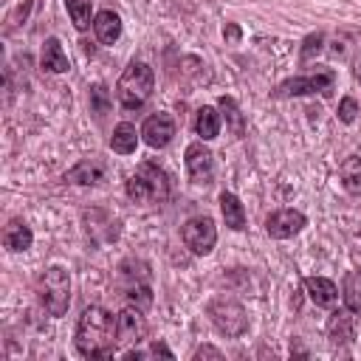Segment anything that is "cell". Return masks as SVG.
<instances>
[{"mask_svg":"<svg viewBox=\"0 0 361 361\" xmlns=\"http://www.w3.org/2000/svg\"><path fill=\"white\" fill-rule=\"evenodd\" d=\"M116 319L99 305L82 310L76 324V350L85 358H110L116 353Z\"/></svg>","mask_w":361,"mask_h":361,"instance_id":"cell-1","label":"cell"},{"mask_svg":"<svg viewBox=\"0 0 361 361\" xmlns=\"http://www.w3.org/2000/svg\"><path fill=\"white\" fill-rule=\"evenodd\" d=\"M152 90H155V73L147 62H130L116 85V96L124 110H138L152 96Z\"/></svg>","mask_w":361,"mask_h":361,"instance_id":"cell-2","label":"cell"},{"mask_svg":"<svg viewBox=\"0 0 361 361\" xmlns=\"http://www.w3.org/2000/svg\"><path fill=\"white\" fill-rule=\"evenodd\" d=\"M166 195H169V178L152 161H144L135 169V175H130L127 180V197L135 203H161L166 200Z\"/></svg>","mask_w":361,"mask_h":361,"instance_id":"cell-3","label":"cell"},{"mask_svg":"<svg viewBox=\"0 0 361 361\" xmlns=\"http://www.w3.org/2000/svg\"><path fill=\"white\" fill-rule=\"evenodd\" d=\"M37 290H39V302L45 305V310L51 316H65L68 313V305H71V276H68L65 268H59V265L45 268L39 282H37Z\"/></svg>","mask_w":361,"mask_h":361,"instance_id":"cell-4","label":"cell"},{"mask_svg":"<svg viewBox=\"0 0 361 361\" xmlns=\"http://www.w3.org/2000/svg\"><path fill=\"white\" fill-rule=\"evenodd\" d=\"M209 316L212 322L217 324L220 333L226 336H243L245 327H248V316H245V307L228 296H220L209 305Z\"/></svg>","mask_w":361,"mask_h":361,"instance_id":"cell-5","label":"cell"},{"mask_svg":"<svg viewBox=\"0 0 361 361\" xmlns=\"http://www.w3.org/2000/svg\"><path fill=\"white\" fill-rule=\"evenodd\" d=\"M180 237H183V245H186L192 254L203 257V254H209V251L214 248V243H217L214 220H212V217H192V220L183 223Z\"/></svg>","mask_w":361,"mask_h":361,"instance_id":"cell-6","label":"cell"},{"mask_svg":"<svg viewBox=\"0 0 361 361\" xmlns=\"http://www.w3.org/2000/svg\"><path fill=\"white\" fill-rule=\"evenodd\" d=\"M336 87V73L333 71H319L313 76H296V79H288L276 87V96H302V93H322V96H330Z\"/></svg>","mask_w":361,"mask_h":361,"instance_id":"cell-7","label":"cell"},{"mask_svg":"<svg viewBox=\"0 0 361 361\" xmlns=\"http://www.w3.org/2000/svg\"><path fill=\"white\" fill-rule=\"evenodd\" d=\"M147 336V319H144V310L141 307H124L118 316H116V341L118 347L124 344H138L141 338Z\"/></svg>","mask_w":361,"mask_h":361,"instance_id":"cell-8","label":"cell"},{"mask_svg":"<svg viewBox=\"0 0 361 361\" xmlns=\"http://www.w3.org/2000/svg\"><path fill=\"white\" fill-rule=\"evenodd\" d=\"M305 223H307V220H305L302 212H296V209H279V212L268 214L265 231H268L274 240H288V237L299 234V231L305 228Z\"/></svg>","mask_w":361,"mask_h":361,"instance_id":"cell-9","label":"cell"},{"mask_svg":"<svg viewBox=\"0 0 361 361\" xmlns=\"http://www.w3.org/2000/svg\"><path fill=\"white\" fill-rule=\"evenodd\" d=\"M172 135H175V121H172V116H166V113H155V116H149V118L141 124V138H144V144L152 147V149L166 147V144L172 141Z\"/></svg>","mask_w":361,"mask_h":361,"instance_id":"cell-10","label":"cell"},{"mask_svg":"<svg viewBox=\"0 0 361 361\" xmlns=\"http://www.w3.org/2000/svg\"><path fill=\"white\" fill-rule=\"evenodd\" d=\"M214 169V155L203 147V141H195L186 147V172L195 183H209Z\"/></svg>","mask_w":361,"mask_h":361,"instance_id":"cell-11","label":"cell"},{"mask_svg":"<svg viewBox=\"0 0 361 361\" xmlns=\"http://www.w3.org/2000/svg\"><path fill=\"white\" fill-rule=\"evenodd\" d=\"M305 290H307V296H310V302L316 307H333L336 299H338V288L327 276H307L305 279Z\"/></svg>","mask_w":361,"mask_h":361,"instance_id":"cell-12","label":"cell"},{"mask_svg":"<svg viewBox=\"0 0 361 361\" xmlns=\"http://www.w3.org/2000/svg\"><path fill=\"white\" fill-rule=\"evenodd\" d=\"M327 336H330V341L333 344H347V341H353V336H355V319H353V310H336L333 316H330V322H327Z\"/></svg>","mask_w":361,"mask_h":361,"instance_id":"cell-13","label":"cell"},{"mask_svg":"<svg viewBox=\"0 0 361 361\" xmlns=\"http://www.w3.org/2000/svg\"><path fill=\"white\" fill-rule=\"evenodd\" d=\"M93 31H96L99 42L113 45V42L121 37V17H118L116 11H110V8L99 11V14L93 17Z\"/></svg>","mask_w":361,"mask_h":361,"instance_id":"cell-14","label":"cell"},{"mask_svg":"<svg viewBox=\"0 0 361 361\" xmlns=\"http://www.w3.org/2000/svg\"><path fill=\"white\" fill-rule=\"evenodd\" d=\"M104 164H99V161H79L73 169H68V175H65V180H71V183H85V186H96V183H102L104 180Z\"/></svg>","mask_w":361,"mask_h":361,"instance_id":"cell-15","label":"cell"},{"mask_svg":"<svg viewBox=\"0 0 361 361\" xmlns=\"http://www.w3.org/2000/svg\"><path fill=\"white\" fill-rule=\"evenodd\" d=\"M42 68L51 71V73H65L71 68L68 62V54L62 51V42L56 37H48L42 42Z\"/></svg>","mask_w":361,"mask_h":361,"instance_id":"cell-16","label":"cell"},{"mask_svg":"<svg viewBox=\"0 0 361 361\" xmlns=\"http://www.w3.org/2000/svg\"><path fill=\"white\" fill-rule=\"evenodd\" d=\"M138 130H135V124H130V121H121V124H116L113 127V138H110V147H113V152H118V155H130V152H135V147H138Z\"/></svg>","mask_w":361,"mask_h":361,"instance_id":"cell-17","label":"cell"},{"mask_svg":"<svg viewBox=\"0 0 361 361\" xmlns=\"http://www.w3.org/2000/svg\"><path fill=\"white\" fill-rule=\"evenodd\" d=\"M220 212H223V220L228 228L234 231H243L245 228V209L240 203V197L234 192H223L220 195Z\"/></svg>","mask_w":361,"mask_h":361,"instance_id":"cell-18","label":"cell"},{"mask_svg":"<svg viewBox=\"0 0 361 361\" xmlns=\"http://www.w3.org/2000/svg\"><path fill=\"white\" fill-rule=\"evenodd\" d=\"M3 243H6L8 251H25V248H31L34 234L23 220H11L6 226V231H3Z\"/></svg>","mask_w":361,"mask_h":361,"instance_id":"cell-19","label":"cell"},{"mask_svg":"<svg viewBox=\"0 0 361 361\" xmlns=\"http://www.w3.org/2000/svg\"><path fill=\"white\" fill-rule=\"evenodd\" d=\"M195 133L203 138V141H212V138H217V133H220V113L214 110V107H200L197 113H195Z\"/></svg>","mask_w":361,"mask_h":361,"instance_id":"cell-20","label":"cell"},{"mask_svg":"<svg viewBox=\"0 0 361 361\" xmlns=\"http://www.w3.org/2000/svg\"><path fill=\"white\" fill-rule=\"evenodd\" d=\"M217 107H220V116L226 118L228 130H231V133H234L237 138H243V135H245V118H243V113H240L237 102H234L231 96H220Z\"/></svg>","mask_w":361,"mask_h":361,"instance_id":"cell-21","label":"cell"},{"mask_svg":"<svg viewBox=\"0 0 361 361\" xmlns=\"http://www.w3.org/2000/svg\"><path fill=\"white\" fill-rule=\"evenodd\" d=\"M338 175H341V183H344V189L350 195H361V158L358 155L344 158Z\"/></svg>","mask_w":361,"mask_h":361,"instance_id":"cell-22","label":"cell"},{"mask_svg":"<svg viewBox=\"0 0 361 361\" xmlns=\"http://www.w3.org/2000/svg\"><path fill=\"white\" fill-rule=\"evenodd\" d=\"M71 23L76 25V31H87L90 28V14H93V0H65Z\"/></svg>","mask_w":361,"mask_h":361,"instance_id":"cell-23","label":"cell"},{"mask_svg":"<svg viewBox=\"0 0 361 361\" xmlns=\"http://www.w3.org/2000/svg\"><path fill=\"white\" fill-rule=\"evenodd\" d=\"M127 299H130L135 307L147 310V307L152 305V288H149V282H147V279H141V282H133V285L127 288Z\"/></svg>","mask_w":361,"mask_h":361,"instance_id":"cell-24","label":"cell"},{"mask_svg":"<svg viewBox=\"0 0 361 361\" xmlns=\"http://www.w3.org/2000/svg\"><path fill=\"white\" fill-rule=\"evenodd\" d=\"M90 110H93L99 118H104V116L110 113V93H107L104 85H93V87H90Z\"/></svg>","mask_w":361,"mask_h":361,"instance_id":"cell-25","label":"cell"},{"mask_svg":"<svg viewBox=\"0 0 361 361\" xmlns=\"http://www.w3.org/2000/svg\"><path fill=\"white\" fill-rule=\"evenodd\" d=\"M355 282H358L355 274H347V276H344V302H347V310L361 313V290H358Z\"/></svg>","mask_w":361,"mask_h":361,"instance_id":"cell-26","label":"cell"},{"mask_svg":"<svg viewBox=\"0 0 361 361\" xmlns=\"http://www.w3.org/2000/svg\"><path fill=\"white\" fill-rule=\"evenodd\" d=\"M355 116H358V102H355L353 96H344V99H341V104H338V121L353 124V121H355Z\"/></svg>","mask_w":361,"mask_h":361,"instance_id":"cell-27","label":"cell"},{"mask_svg":"<svg viewBox=\"0 0 361 361\" xmlns=\"http://www.w3.org/2000/svg\"><path fill=\"white\" fill-rule=\"evenodd\" d=\"M322 34H310L307 39H305V48H302V59H307V56H313V54H319L322 51Z\"/></svg>","mask_w":361,"mask_h":361,"instance_id":"cell-28","label":"cell"},{"mask_svg":"<svg viewBox=\"0 0 361 361\" xmlns=\"http://www.w3.org/2000/svg\"><path fill=\"white\" fill-rule=\"evenodd\" d=\"M195 358H223V353H220L217 347L203 344V347H197V350H195Z\"/></svg>","mask_w":361,"mask_h":361,"instance_id":"cell-29","label":"cell"},{"mask_svg":"<svg viewBox=\"0 0 361 361\" xmlns=\"http://www.w3.org/2000/svg\"><path fill=\"white\" fill-rule=\"evenodd\" d=\"M149 355H164V358H172V350H169L166 344H158V341H155V344L149 347Z\"/></svg>","mask_w":361,"mask_h":361,"instance_id":"cell-30","label":"cell"},{"mask_svg":"<svg viewBox=\"0 0 361 361\" xmlns=\"http://www.w3.org/2000/svg\"><path fill=\"white\" fill-rule=\"evenodd\" d=\"M226 34H228L231 39H237V37H240V28H237V25H228V28H226Z\"/></svg>","mask_w":361,"mask_h":361,"instance_id":"cell-31","label":"cell"},{"mask_svg":"<svg viewBox=\"0 0 361 361\" xmlns=\"http://www.w3.org/2000/svg\"><path fill=\"white\" fill-rule=\"evenodd\" d=\"M355 76H358V82H361V68H358V73H355Z\"/></svg>","mask_w":361,"mask_h":361,"instance_id":"cell-32","label":"cell"}]
</instances>
